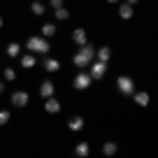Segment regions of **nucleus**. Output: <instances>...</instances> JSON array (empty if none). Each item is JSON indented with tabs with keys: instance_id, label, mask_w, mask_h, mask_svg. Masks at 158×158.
Instances as JSON below:
<instances>
[{
	"instance_id": "5701e85b",
	"label": "nucleus",
	"mask_w": 158,
	"mask_h": 158,
	"mask_svg": "<svg viewBox=\"0 0 158 158\" xmlns=\"http://www.w3.org/2000/svg\"><path fill=\"white\" fill-rule=\"evenodd\" d=\"M5 79H7V81H14V79H16V72H14L12 68H7V70H5Z\"/></svg>"
},
{
	"instance_id": "b1692460",
	"label": "nucleus",
	"mask_w": 158,
	"mask_h": 158,
	"mask_svg": "<svg viewBox=\"0 0 158 158\" xmlns=\"http://www.w3.org/2000/svg\"><path fill=\"white\" fill-rule=\"evenodd\" d=\"M10 121V112H0V123H7Z\"/></svg>"
},
{
	"instance_id": "0eeeda50",
	"label": "nucleus",
	"mask_w": 158,
	"mask_h": 158,
	"mask_svg": "<svg viewBox=\"0 0 158 158\" xmlns=\"http://www.w3.org/2000/svg\"><path fill=\"white\" fill-rule=\"evenodd\" d=\"M68 128L72 130V133H77V130H81V128H84V118H81V116H72V118H70V121H68Z\"/></svg>"
},
{
	"instance_id": "4468645a",
	"label": "nucleus",
	"mask_w": 158,
	"mask_h": 158,
	"mask_svg": "<svg viewBox=\"0 0 158 158\" xmlns=\"http://www.w3.org/2000/svg\"><path fill=\"white\" fill-rule=\"evenodd\" d=\"M109 56H112V49H109V47H100L98 49V60L100 63H107Z\"/></svg>"
},
{
	"instance_id": "ddd939ff",
	"label": "nucleus",
	"mask_w": 158,
	"mask_h": 158,
	"mask_svg": "<svg viewBox=\"0 0 158 158\" xmlns=\"http://www.w3.org/2000/svg\"><path fill=\"white\" fill-rule=\"evenodd\" d=\"M89 151H91V149H89V144H86V142H79L77 147H74V153H77L79 158H86V156H89Z\"/></svg>"
},
{
	"instance_id": "a211bd4d",
	"label": "nucleus",
	"mask_w": 158,
	"mask_h": 158,
	"mask_svg": "<svg viewBox=\"0 0 158 158\" xmlns=\"http://www.w3.org/2000/svg\"><path fill=\"white\" fill-rule=\"evenodd\" d=\"M21 65H23L26 70H30V68L35 65V56H33V54H26L23 58H21Z\"/></svg>"
},
{
	"instance_id": "2eb2a0df",
	"label": "nucleus",
	"mask_w": 158,
	"mask_h": 158,
	"mask_svg": "<svg viewBox=\"0 0 158 158\" xmlns=\"http://www.w3.org/2000/svg\"><path fill=\"white\" fill-rule=\"evenodd\" d=\"M19 51H21V47L16 44V42H10V44H7V56H10V58L19 56Z\"/></svg>"
},
{
	"instance_id": "6e6552de",
	"label": "nucleus",
	"mask_w": 158,
	"mask_h": 158,
	"mask_svg": "<svg viewBox=\"0 0 158 158\" xmlns=\"http://www.w3.org/2000/svg\"><path fill=\"white\" fill-rule=\"evenodd\" d=\"M44 109H47L49 114H58V112H60V102H58L56 98H49V100L44 102Z\"/></svg>"
},
{
	"instance_id": "412c9836",
	"label": "nucleus",
	"mask_w": 158,
	"mask_h": 158,
	"mask_svg": "<svg viewBox=\"0 0 158 158\" xmlns=\"http://www.w3.org/2000/svg\"><path fill=\"white\" fill-rule=\"evenodd\" d=\"M74 65H77V68H84V65H91V63H89L81 54H74Z\"/></svg>"
},
{
	"instance_id": "f3484780",
	"label": "nucleus",
	"mask_w": 158,
	"mask_h": 158,
	"mask_svg": "<svg viewBox=\"0 0 158 158\" xmlns=\"http://www.w3.org/2000/svg\"><path fill=\"white\" fill-rule=\"evenodd\" d=\"M135 102H137L139 107H147V105H149V93H144V91L137 93V95H135Z\"/></svg>"
},
{
	"instance_id": "39448f33",
	"label": "nucleus",
	"mask_w": 158,
	"mask_h": 158,
	"mask_svg": "<svg viewBox=\"0 0 158 158\" xmlns=\"http://www.w3.org/2000/svg\"><path fill=\"white\" fill-rule=\"evenodd\" d=\"M12 102H14L16 107H26V105H28V93H26V91H16V93L12 95Z\"/></svg>"
},
{
	"instance_id": "9b49d317",
	"label": "nucleus",
	"mask_w": 158,
	"mask_h": 158,
	"mask_svg": "<svg viewBox=\"0 0 158 158\" xmlns=\"http://www.w3.org/2000/svg\"><path fill=\"white\" fill-rule=\"evenodd\" d=\"M72 40L77 42L79 47H84V44H86V30H84V28H77V30L72 33Z\"/></svg>"
},
{
	"instance_id": "1a4fd4ad",
	"label": "nucleus",
	"mask_w": 158,
	"mask_h": 158,
	"mask_svg": "<svg viewBox=\"0 0 158 158\" xmlns=\"http://www.w3.org/2000/svg\"><path fill=\"white\" fill-rule=\"evenodd\" d=\"M44 70L47 72H58L60 70V60L58 58H47L44 60Z\"/></svg>"
},
{
	"instance_id": "f8f14e48",
	"label": "nucleus",
	"mask_w": 158,
	"mask_h": 158,
	"mask_svg": "<svg viewBox=\"0 0 158 158\" xmlns=\"http://www.w3.org/2000/svg\"><path fill=\"white\" fill-rule=\"evenodd\" d=\"M79 54H81V56L91 63V60H93V56H95V49H93V47H89V44H84V47H79Z\"/></svg>"
},
{
	"instance_id": "4be33fe9",
	"label": "nucleus",
	"mask_w": 158,
	"mask_h": 158,
	"mask_svg": "<svg viewBox=\"0 0 158 158\" xmlns=\"http://www.w3.org/2000/svg\"><path fill=\"white\" fill-rule=\"evenodd\" d=\"M68 16H70V12L65 10V7H60V10H56V19H58V21H65V19H68Z\"/></svg>"
},
{
	"instance_id": "393cba45",
	"label": "nucleus",
	"mask_w": 158,
	"mask_h": 158,
	"mask_svg": "<svg viewBox=\"0 0 158 158\" xmlns=\"http://www.w3.org/2000/svg\"><path fill=\"white\" fill-rule=\"evenodd\" d=\"M51 7H56V10H60V7H63V2H60V0H51Z\"/></svg>"
},
{
	"instance_id": "aec40b11",
	"label": "nucleus",
	"mask_w": 158,
	"mask_h": 158,
	"mask_svg": "<svg viewBox=\"0 0 158 158\" xmlns=\"http://www.w3.org/2000/svg\"><path fill=\"white\" fill-rule=\"evenodd\" d=\"M30 10H33V14H44V5H42V2H37V0H35L33 5H30Z\"/></svg>"
},
{
	"instance_id": "7ed1b4c3",
	"label": "nucleus",
	"mask_w": 158,
	"mask_h": 158,
	"mask_svg": "<svg viewBox=\"0 0 158 158\" xmlns=\"http://www.w3.org/2000/svg\"><path fill=\"white\" fill-rule=\"evenodd\" d=\"M91 86V74H77V77H74V89L77 91H86Z\"/></svg>"
},
{
	"instance_id": "dca6fc26",
	"label": "nucleus",
	"mask_w": 158,
	"mask_h": 158,
	"mask_svg": "<svg viewBox=\"0 0 158 158\" xmlns=\"http://www.w3.org/2000/svg\"><path fill=\"white\" fill-rule=\"evenodd\" d=\"M102 153L105 156H114V153H116V144L114 142H105L102 144Z\"/></svg>"
},
{
	"instance_id": "9d476101",
	"label": "nucleus",
	"mask_w": 158,
	"mask_h": 158,
	"mask_svg": "<svg viewBox=\"0 0 158 158\" xmlns=\"http://www.w3.org/2000/svg\"><path fill=\"white\" fill-rule=\"evenodd\" d=\"M40 95H42V98H47V100H49L51 95H54V84H51V81H44V84L40 86Z\"/></svg>"
},
{
	"instance_id": "20e7f679",
	"label": "nucleus",
	"mask_w": 158,
	"mask_h": 158,
	"mask_svg": "<svg viewBox=\"0 0 158 158\" xmlns=\"http://www.w3.org/2000/svg\"><path fill=\"white\" fill-rule=\"evenodd\" d=\"M105 72H107V63H93L91 65V79H102Z\"/></svg>"
},
{
	"instance_id": "423d86ee",
	"label": "nucleus",
	"mask_w": 158,
	"mask_h": 158,
	"mask_svg": "<svg viewBox=\"0 0 158 158\" xmlns=\"http://www.w3.org/2000/svg\"><path fill=\"white\" fill-rule=\"evenodd\" d=\"M133 0H130V2H123V5H118V16H121V19H130V16H133Z\"/></svg>"
},
{
	"instance_id": "f03ea898",
	"label": "nucleus",
	"mask_w": 158,
	"mask_h": 158,
	"mask_svg": "<svg viewBox=\"0 0 158 158\" xmlns=\"http://www.w3.org/2000/svg\"><path fill=\"white\" fill-rule=\"evenodd\" d=\"M116 86H118V91H121L123 95H133V91H135V81L130 77H118Z\"/></svg>"
},
{
	"instance_id": "6ab92c4d",
	"label": "nucleus",
	"mask_w": 158,
	"mask_h": 158,
	"mask_svg": "<svg viewBox=\"0 0 158 158\" xmlns=\"http://www.w3.org/2000/svg\"><path fill=\"white\" fill-rule=\"evenodd\" d=\"M54 33H56V26L54 23H44V26H42V35H44V37H51Z\"/></svg>"
},
{
	"instance_id": "f257e3e1",
	"label": "nucleus",
	"mask_w": 158,
	"mask_h": 158,
	"mask_svg": "<svg viewBox=\"0 0 158 158\" xmlns=\"http://www.w3.org/2000/svg\"><path fill=\"white\" fill-rule=\"evenodd\" d=\"M26 47H28L30 51H40V54H47V51H49V42H47L44 37H28Z\"/></svg>"
}]
</instances>
